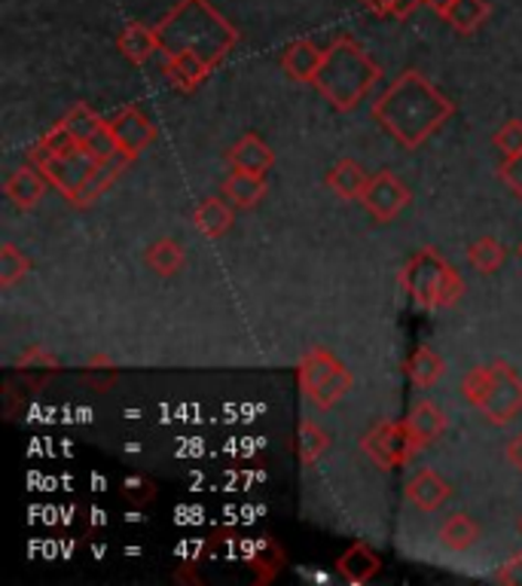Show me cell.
<instances>
[{"instance_id": "obj_24", "label": "cell", "mask_w": 522, "mask_h": 586, "mask_svg": "<svg viewBox=\"0 0 522 586\" xmlns=\"http://www.w3.org/2000/svg\"><path fill=\"white\" fill-rule=\"evenodd\" d=\"M480 541V525L468 513H452L443 525H440V544L449 553H464Z\"/></svg>"}, {"instance_id": "obj_18", "label": "cell", "mask_w": 522, "mask_h": 586, "mask_svg": "<svg viewBox=\"0 0 522 586\" xmlns=\"http://www.w3.org/2000/svg\"><path fill=\"white\" fill-rule=\"evenodd\" d=\"M232 168L239 171H254V175H267L269 168L275 166V154L269 150V144L260 135H244L230 147L227 154Z\"/></svg>"}, {"instance_id": "obj_11", "label": "cell", "mask_w": 522, "mask_h": 586, "mask_svg": "<svg viewBox=\"0 0 522 586\" xmlns=\"http://www.w3.org/2000/svg\"><path fill=\"white\" fill-rule=\"evenodd\" d=\"M163 71H166L168 83L175 90L192 92L211 77L215 64L205 62L199 52H171V55H166V62H163Z\"/></svg>"}, {"instance_id": "obj_36", "label": "cell", "mask_w": 522, "mask_h": 586, "mask_svg": "<svg viewBox=\"0 0 522 586\" xmlns=\"http://www.w3.org/2000/svg\"><path fill=\"white\" fill-rule=\"evenodd\" d=\"M123 498L135 507H144V504H154L156 501V483L147 480V477H128L123 483Z\"/></svg>"}, {"instance_id": "obj_15", "label": "cell", "mask_w": 522, "mask_h": 586, "mask_svg": "<svg viewBox=\"0 0 522 586\" xmlns=\"http://www.w3.org/2000/svg\"><path fill=\"white\" fill-rule=\"evenodd\" d=\"M379 572H383V559H379L367 544H361V541L352 544V547L345 550L343 556L336 559V574H340L348 586L369 584Z\"/></svg>"}, {"instance_id": "obj_19", "label": "cell", "mask_w": 522, "mask_h": 586, "mask_svg": "<svg viewBox=\"0 0 522 586\" xmlns=\"http://www.w3.org/2000/svg\"><path fill=\"white\" fill-rule=\"evenodd\" d=\"M269 184L263 175H254V171H239V168H232V175L223 180V196L230 199L236 208H257V205L263 202V196H267Z\"/></svg>"}, {"instance_id": "obj_21", "label": "cell", "mask_w": 522, "mask_h": 586, "mask_svg": "<svg viewBox=\"0 0 522 586\" xmlns=\"http://www.w3.org/2000/svg\"><path fill=\"white\" fill-rule=\"evenodd\" d=\"M407 425H409V431L419 437L421 447H431L434 440H440V437L446 433L449 419H446V412L437 407V404H431V400H421V404H416V407L409 409Z\"/></svg>"}, {"instance_id": "obj_30", "label": "cell", "mask_w": 522, "mask_h": 586, "mask_svg": "<svg viewBox=\"0 0 522 586\" xmlns=\"http://www.w3.org/2000/svg\"><path fill=\"white\" fill-rule=\"evenodd\" d=\"M468 260H471V266L477 272H483V275H492L498 269L504 266V260H508V248L498 242V239H480V242H473L468 248Z\"/></svg>"}, {"instance_id": "obj_26", "label": "cell", "mask_w": 522, "mask_h": 586, "mask_svg": "<svg viewBox=\"0 0 522 586\" xmlns=\"http://www.w3.org/2000/svg\"><path fill=\"white\" fill-rule=\"evenodd\" d=\"M144 260H147V266L154 269L159 279H171V275H178L180 269L187 266V251L175 239H156L147 248Z\"/></svg>"}, {"instance_id": "obj_39", "label": "cell", "mask_w": 522, "mask_h": 586, "mask_svg": "<svg viewBox=\"0 0 522 586\" xmlns=\"http://www.w3.org/2000/svg\"><path fill=\"white\" fill-rule=\"evenodd\" d=\"M495 584L501 586H522V553L510 556L495 572Z\"/></svg>"}, {"instance_id": "obj_22", "label": "cell", "mask_w": 522, "mask_h": 586, "mask_svg": "<svg viewBox=\"0 0 522 586\" xmlns=\"http://www.w3.org/2000/svg\"><path fill=\"white\" fill-rule=\"evenodd\" d=\"M367 171L357 166L355 159H343V163H336V166L327 171V187H331L343 202H355V199H361L364 196V190H367Z\"/></svg>"}, {"instance_id": "obj_16", "label": "cell", "mask_w": 522, "mask_h": 586, "mask_svg": "<svg viewBox=\"0 0 522 586\" xmlns=\"http://www.w3.org/2000/svg\"><path fill=\"white\" fill-rule=\"evenodd\" d=\"M116 50L126 55L132 64H147L156 52H163L159 46V34L156 25H144V22H128L119 38H116Z\"/></svg>"}, {"instance_id": "obj_12", "label": "cell", "mask_w": 522, "mask_h": 586, "mask_svg": "<svg viewBox=\"0 0 522 586\" xmlns=\"http://www.w3.org/2000/svg\"><path fill=\"white\" fill-rule=\"evenodd\" d=\"M324 52L321 46H315L312 40H293L288 50L281 52V67L293 83H306L312 86L319 77L321 64H324Z\"/></svg>"}, {"instance_id": "obj_38", "label": "cell", "mask_w": 522, "mask_h": 586, "mask_svg": "<svg viewBox=\"0 0 522 586\" xmlns=\"http://www.w3.org/2000/svg\"><path fill=\"white\" fill-rule=\"evenodd\" d=\"M34 364H40L43 370H55V373L62 370V364H59V360H55V357H52L50 352H43L40 345H34V348H28L25 355L19 357V370H31Z\"/></svg>"}, {"instance_id": "obj_32", "label": "cell", "mask_w": 522, "mask_h": 586, "mask_svg": "<svg viewBox=\"0 0 522 586\" xmlns=\"http://www.w3.org/2000/svg\"><path fill=\"white\" fill-rule=\"evenodd\" d=\"M489 388H492V364L473 367V370L461 379V395H464V400H468L473 409L483 407V400L489 397Z\"/></svg>"}, {"instance_id": "obj_8", "label": "cell", "mask_w": 522, "mask_h": 586, "mask_svg": "<svg viewBox=\"0 0 522 586\" xmlns=\"http://www.w3.org/2000/svg\"><path fill=\"white\" fill-rule=\"evenodd\" d=\"M409 190L404 180L392 175V171H379L373 175L367 184L364 196L357 202L367 208V214L376 220V223H392L395 217H400V211L409 205Z\"/></svg>"}, {"instance_id": "obj_17", "label": "cell", "mask_w": 522, "mask_h": 586, "mask_svg": "<svg viewBox=\"0 0 522 586\" xmlns=\"http://www.w3.org/2000/svg\"><path fill=\"white\" fill-rule=\"evenodd\" d=\"M340 367H343V364H340L327 348H319V345L309 348L306 355L300 357V364H296V376H300V388H303L306 400L315 395L321 385L327 383Z\"/></svg>"}, {"instance_id": "obj_41", "label": "cell", "mask_w": 522, "mask_h": 586, "mask_svg": "<svg viewBox=\"0 0 522 586\" xmlns=\"http://www.w3.org/2000/svg\"><path fill=\"white\" fill-rule=\"evenodd\" d=\"M504 459H508V464L513 468V471L522 473V431L508 443V449H504Z\"/></svg>"}, {"instance_id": "obj_14", "label": "cell", "mask_w": 522, "mask_h": 586, "mask_svg": "<svg viewBox=\"0 0 522 586\" xmlns=\"http://www.w3.org/2000/svg\"><path fill=\"white\" fill-rule=\"evenodd\" d=\"M46 184H50V180L43 178L40 168H15L13 175L7 178V184H3V196H7L19 211H31V208H38L40 199H43Z\"/></svg>"}, {"instance_id": "obj_29", "label": "cell", "mask_w": 522, "mask_h": 586, "mask_svg": "<svg viewBox=\"0 0 522 586\" xmlns=\"http://www.w3.org/2000/svg\"><path fill=\"white\" fill-rule=\"evenodd\" d=\"M352 388H355V376H352V370L343 364V367L333 373L327 383L321 385L315 395L309 397V404L319 409H333L345 395H348V391H352Z\"/></svg>"}, {"instance_id": "obj_35", "label": "cell", "mask_w": 522, "mask_h": 586, "mask_svg": "<svg viewBox=\"0 0 522 586\" xmlns=\"http://www.w3.org/2000/svg\"><path fill=\"white\" fill-rule=\"evenodd\" d=\"M495 150H501V156H520L522 154V119H510L504 126L498 128L492 135Z\"/></svg>"}, {"instance_id": "obj_4", "label": "cell", "mask_w": 522, "mask_h": 586, "mask_svg": "<svg viewBox=\"0 0 522 586\" xmlns=\"http://www.w3.org/2000/svg\"><path fill=\"white\" fill-rule=\"evenodd\" d=\"M400 284L407 296L419 308H452L459 306L464 296V279L452 269V263L443 254H437L434 248H421L419 254L407 260V266L400 272Z\"/></svg>"}, {"instance_id": "obj_27", "label": "cell", "mask_w": 522, "mask_h": 586, "mask_svg": "<svg viewBox=\"0 0 522 586\" xmlns=\"http://www.w3.org/2000/svg\"><path fill=\"white\" fill-rule=\"evenodd\" d=\"M327 449H331V433L324 431L319 421H300V428H296V456H300V461L312 468L327 456Z\"/></svg>"}, {"instance_id": "obj_13", "label": "cell", "mask_w": 522, "mask_h": 586, "mask_svg": "<svg viewBox=\"0 0 522 586\" xmlns=\"http://www.w3.org/2000/svg\"><path fill=\"white\" fill-rule=\"evenodd\" d=\"M404 495L413 507L425 510V513H434V510H440L452 495V485L446 483L443 477L431 468H425L416 477H409L407 489H404Z\"/></svg>"}, {"instance_id": "obj_1", "label": "cell", "mask_w": 522, "mask_h": 586, "mask_svg": "<svg viewBox=\"0 0 522 586\" xmlns=\"http://www.w3.org/2000/svg\"><path fill=\"white\" fill-rule=\"evenodd\" d=\"M456 116V102L419 71H404L388 90L373 102V119L388 132L404 150H419Z\"/></svg>"}, {"instance_id": "obj_28", "label": "cell", "mask_w": 522, "mask_h": 586, "mask_svg": "<svg viewBox=\"0 0 522 586\" xmlns=\"http://www.w3.org/2000/svg\"><path fill=\"white\" fill-rule=\"evenodd\" d=\"M59 123H62V126L80 140V144H86L90 138H95V135H98V132L107 126L102 116L95 114L90 104H83V102L74 104V107H71V111H67L62 119H59Z\"/></svg>"}, {"instance_id": "obj_33", "label": "cell", "mask_w": 522, "mask_h": 586, "mask_svg": "<svg viewBox=\"0 0 522 586\" xmlns=\"http://www.w3.org/2000/svg\"><path fill=\"white\" fill-rule=\"evenodd\" d=\"M40 144H43L52 156H74L83 150V144H80V140L74 138V135L62 126V123H55V126H52L50 132L40 138Z\"/></svg>"}, {"instance_id": "obj_6", "label": "cell", "mask_w": 522, "mask_h": 586, "mask_svg": "<svg viewBox=\"0 0 522 586\" xmlns=\"http://www.w3.org/2000/svg\"><path fill=\"white\" fill-rule=\"evenodd\" d=\"M28 159H31V166L43 171V178L50 180L67 202H74V196H77L80 187L86 184L90 171L95 168V159L86 150H80L74 156H52L40 140L28 150Z\"/></svg>"}, {"instance_id": "obj_3", "label": "cell", "mask_w": 522, "mask_h": 586, "mask_svg": "<svg viewBox=\"0 0 522 586\" xmlns=\"http://www.w3.org/2000/svg\"><path fill=\"white\" fill-rule=\"evenodd\" d=\"M383 80V67L373 62L355 38H336L324 52V64H321L319 77H315V90L324 102L331 104L333 111H355L357 104L364 102L369 90Z\"/></svg>"}, {"instance_id": "obj_44", "label": "cell", "mask_w": 522, "mask_h": 586, "mask_svg": "<svg viewBox=\"0 0 522 586\" xmlns=\"http://www.w3.org/2000/svg\"><path fill=\"white\" fill-rule=\"evenodd\" d=\"M520 535H522V516H520Z\"/></svg>"}, {"instance_id": "obj_42", "label": "cell", "mask_w": 522, "mask_h": 586, "mask_svg": "<svg viewBox=\"0 0 522 586\" xmlns=\"http://www.w3.org/2000/svg\"><path fill=\"white\" fill-rule=\"evenodd\" d=\"M421 3H425V7H428V10H431V13L440 15V19H443L446 10H449V7H452V0H421Z\"/></svg>"}, {"instance_id": "obj_2", "label": "cell", "mask_w": 522, "mask_h": 586, "mask_svg": "<svg viewBox=\"0 0 522 586\" xmlns=\"http://www.w3.org/2000/svg\"><path fill=\"white\" fill-rule=\"evenodd\" d=\"M156 34L166 55L199 52L205 62H211L215 67L242 40L239 28L217 13L211 0H178L156 25Z\"/></svg>"}, {"instance_id": "obj_31", "label": "cell", "mask_w": 522, "mask_h": 586, "mask_svg": "<svg viewBox=\"0 0 522 586\" xmlns=\"http://www.w3.org/2000/svg\"><path fill=\"white\" fill-rule=\"evenodd\" d=\"M28 272H31V260L15 244H3L0 248V287L10 291V287H15L19 281L25 279Z\"/></svg>"}, {"instance_id": "obj_7", "label": "cell", "mask_w": 522, "mask_h": 586, "mask_svg": "<svg viewBox=\"0 0 522 586\" xmlns=\"http://www.w3.org/2000/svg\"><path fill=\"white\" fill-rule=\"evenodd\" d=\"M480 412L495 428H504L522 412V376L508 360H492V388Z\"/></svg>"}, {"instance_id": "obj_37", "label": "cell", "mask_w": 522, "mask_h": 586, "mask_svg": "<svg viewBox=\"0 0 522 586\" xmlns=\"http://www.w3.org/2000/svg\"><path fill=\"white\" fill-rule=\"evenodd\" d=\"M498 178H501V184L522 202V154L504 156V163L498 166Z\"/></svg>"}, {"instance_id": "obj_25", "label": "cell", "mask_w": 522, "mask_h": 586, "mask_svg": "<svg viewBox=\"0 0 522 586\" xmlns=\"http://www.w3.org/2000/svg\"><path fill=\"white\" fill-rule=\"evenodd\" d=\"M492 15V7L486 0H452V7L443 13V22L459 34H473Z\"/></svg>"}, {"instance_id": "obj_43", "label": "cell", "mask_w": 522, "mask_h": 586, "mask_svg": "<svg viewBox=\"0 0 522 586\" xmlns=\"http://www.w3.org/2000/svg\"><path fill=\"white\" fill-rule=\"evenodd\" d=\"M397 3H400V19H407V15L419 7L421 0H397Z\"/></svg>"}, {"instance_id": "obj_34", "label": "cell", "mask_w": 522, "mask_h": 586, "mask_svg": "<svg viewBox=\"0 0 522 586\" xmlns=\"http://www.w3.org/2000/svg\"><path fill=\"white\" fill-rule=\"evenodd\" d=\"M83 379H86L92 388L104 391V388H111V385L116 383V364L107 355L92 357L90 364L83 367Z\"/></svg>"}, {"instance_id": "obj_10", "label": "cell", "mask_w": 522, "mask_h": 586, "mask_svg": "<svg viewBox=\"0 0 522 586\" xmlns=\"http://www.w3.org/2000/svg\"><path fill=\"white\" fill-rule=\"evenodd\" d=\"M135 159L128 154H123V150H116L111 159H104V163H95V168L90 171V178H86V184L80 187V192L74 196V208H92V205L102 199L104 192L114 187V180L126 171L128 166H132Z\"/></svg>"}, {"instance_id": "obj_9", "label": "cell", "mask_w": 522, "mask_h": 586, "mask_svg": "<svg viewBox=\"0 0 522 586\" xmlns=\"http://www.w3.org/2000/svg\"><path fill=\"white\" fill-rule=\"evenodd\" d=\"M107 128H111V135H114L116 147H119L123 154L132 156V159H138V156L154 144L156 135H159L154 126V119L140 114L135 104L123 107V111L107 123Z\"/></svg>"}, {"instance_id": "obj_5", "label": "cell", "mask_w": 522, "mask_h": 586, "mask_svg": "<svg viewBox=\"0 0 522 586\" xmlns=\"http://www.w3.org/2000/svg\"><path fill=\"white\" fill-rule=\"evenodd\" d=\"M421 443L416 433L409 431L407 419L404 421H392L385 419L379 421L369 433L361 437V452L367 456L379 471H395V468H404L409 461L416 459V452H421Z\"/></svg>"}, {"instance_id": "obj_40", "label": "cell", "mask_w": 522, "mask_h": 586, "mask_svg": "<svg viewBox=\"0 0 522 586\" xmlns=\"http://www.w3.org/2000/svg\"><path fill=\"white\" fill-rule=\"evenodd\" d=\"M361 3L379 19H400V3L397 0H361Z\"/></svg>"}, {"instance_id": "obj_23", "label": "cell", "mask_w": 522, "mask_h": 586, "mask_svg": "<svg viewBox=\"0 0 522 586\" xmlns=\"http://www.w3.org/2000/svg\"><path fill=\"white\" fill-rule=\"evenodd\" d=\"M407 379L416 388H431V385H437L440 379H443L446 373V360L437 352H431L428 345H419L413 355L407 357Z\"/></svg>"}, {"instance_id": "obj_45", "label": "cell", "mask_w": 522, "mask_h": 586, "mask_svg": "<svg viewBox=\"0 0 522 586\" xmlns=\"http://www.w3.org/2000/svg\"><path fill=\"white\" fill-rule=\"evenodd\" d=\"M520 257H522V244H520Z\"/></svg>"}, {"instance_id": "obj_20", "label": "cell", "mask_w": 522, "mask_h": 586, "mask_svg": "<svg viewBox=\"0 0 522 586\" xmlns=\"http://www.w3.org/2000/svg\"><path fill=\"white\" fill-rule=\"evenodd\" d=\"M192 223H196V230L202 232L205 239H220V236H227L230 227L236 223V211H232V205L227 199H205L196 211H192Z\"/></svg>"}]
</instances>
